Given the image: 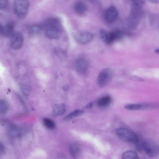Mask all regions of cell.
Listing matches in <instances>:
<instances>
[{"instance_id": "1", "label": "cell", "mask_w": 159, "mask_h": 159, "mask_svg": "<svg viewBox=\"0 0 159 159\" xmlns=\"http://www.w3.org/2000/svg\"><path fill=\"white\" fill-rule=\"evenodd\" d=\"M45 32L49 38L58 39L61 35V29L59 20L56 17L50 18L45 23Z\"/></svg>"}, {"instance_id": "2", "label": "cell", "mask_w": 159, "mask_h": 159, "mask_svg": "<svg viewBox=\"0 0 159 159\" xmlns=\"http://www.w3.org/2000/svg\"><path fill=\"white\" fill-rule=\"evenodd\" d=\"M116 133L117 136L122 140L132 143L136 144L139 139L138 135L132 131L125 128L117 129Z\"/></svg>"}, {"instance_id": "3", "label": "cell", "mask_w": 159, "mask_h": 159, "mask_svg": "<svg viewBox=\"0 0 159 159\" xmlns=\"http://www.w3.org/2000/svg\"><path fill=\"white\" fill-rule=\"evenodd\" d=\"M142 148L143 150L150 157H156L159 154V145L152 139H146L142 140Z\"/></svg>"}, {"instance_id": "4", "label": "cell", "mask_w": 159, "mask_h": 159, "mask_svg": "<svg viewBox=\"0 0 159 159\" xmlns=\"http://www.w3.org/2000/svg\"><path fill=\"white\" fill-rule=\"evenodd\" d=\"M113 77V72L111 69L105 68L102 70L97 78V84L99 87H104L110 83Z\"/></svg>"}, {"instance_id": "5", "label": "cell", "mask_w": 159, "mask_h": 159, "mask_svg": "<svg viewBox=\"0 0 159 159\" xmlns=\"http://www.w3.org/2000/svg\"><path fill=\"white\" fill-rule=\"evenodd\" d=\"M73 36L75 41L81 44H85L90 42L93 36L90 32L86 31H78L74 32Z\"/></svg>"}, {"instance_id": "6", "label": "cell", "mask_w": 159, "mask_h": 159, "mask_svg": "<svg viewBox=\"0 0 159 159\" xmlns=\"http://www.w3.org/2000/svg\"><path fill=\"white\" fill-rule=\"evenodd\" d=\"M29 5L28 0H15L13 4L14 11L18 15H23L27 12Z\"/></svg>"}, {"instance_id": "7", "label": "cell", "mask_w": 159, "mask_h": 159, "mask_svg": "<svg viewBox=\"0 0 159 159\" xmlns=\"http://www.w3.org/2000/svg\"><path fill=\"white\" fill-rule=\"evenodd\" d=\"M158 107L157 104L154 103H144L129 104L125 105L124 108L130 110L139 111L152 109Z\"/></svg>"}, {"instance_id": "8", "label": "cell", "mask_w": 159, "mask_h": 159, "mask_svg": "<svg viewBox=\"0 0 159 159\" xmlns=\"http://www.w3.org/2000/svg\"><path fill=\"white\" fill-rule=\"evenodd\" d=\"M89 67L88 61L84 57L78 58L75 63V70L78 73L80 74H85L88 70Z\"/></svg>"}, {"instance_id": "9", "label": "cell", "mask_w": 159, "mask_h": 159, "mask_svg": "<svg viewBox=\"0 0 159 159\" xmlns=\"http://www.w3.org/2000/svg\"><path fill=\"white\" fill-rule=\"evenodd\" d=\"M11 45L14 49H18L22 46L24 40L23 34L19 32L14 33L11 35Z\"/></svg>"}, {"instance_id": "10", "label": "cell", "mask_w": 159, "mask_h": 159, "mask_svg": "<svg viewBox=\"0 0 159 159\" xmlns=\"http://www.w3.org/2000/svg\"><path fill=\"white\" fill-rule=\"evenodd\" d=\"M123 35V32L120 30H115L107 32L104 41L107 44H110L115 40L121 38Z\"/></svg>"}, {"instance_id": "11", "label": "cell", "mask_w": 159, "mask_h": 159, "mask_svg": "<svg viewBox=\"0 0 159 159\" xmlns=\"http://www.w3.org/2000/svg\"><path fill=\"white\" fill-rule=\"evenodd\" d=\"M118 16V13L117 10L113 7H109L105 12V19L108 23L114 22L117 19Z\"/></svg>"}, {"instance_id": "12", "label": "cell", "mask_w": 159, "mask_h": 159, "mask_svg": "<svg viewBox=\"0 0 159 159\" xmlns=\"http://www.w3.org/2000/svg\"><path fill=\"white\" fill-rule=\"evenodd\" d=\"M74 10L78 15L81 16L84 15L88 11V7L86 4L82 2H76L74 5Z\"/></svg>"}, {"instance_id": "13", "label": "cell", "mask_w": 159, "mask_h": 159, "mask_svg": "<svg viewBox=\"0 0 159 159\" xmlns=\"http://www.w3.org/2000/svg\"><path fill=\"white\" fill-rule=\"evenodd\" d=\"M13 29V23H9L3 26H0V33L4 36H8L12 34Z\"/></svg>"}, {"instance_id": "14", "label": "cell", "mask_w": 159, "mask_h": 159, "mask_svg": "<svg viewBox=\"0 0 159 159\" xmlns=\"http://www.w3.org/2000/svg\"><path fill=\"white\" fill-rule=\"evenodd\" d=\"M70 152L71 156L74 158H77L81 153V149L80 147L75 144H72L69 147Z\"/></svg>"}, {"instance_id": "15", "label": "cell", "mask_w": 159, "mask_h": 159, "mask_svg": "<svg viewBox=\"0 0 159 159\" xmlns=\"http://www.w3.org/2000/svg\"><path fill=\"white\" fill-rule=\"evenodd\" d=\"M53 111L56 115H62L65 112V106L64 104L61 103L56 104L53 106Z\"/></svg>"}, {"instance_id": "16", "label": "cell", "mask_w": 159, "mask_h": 159, "mask_svg": "<svg viewBox=\"0 0 159 159\" xmlns=\"http://www.w3.org/2000/svg\"><path fill=\"white\" fill-rule=\"evenodd\" d=\"M122 158L123 159H139V157L135 152L132 150H128L123 153Z\"/></svg>"}, {"instance_id": "17", "label": "cell", "mask_w": 159, "mask_h": 159, "mask_svg": "<svg viewBox=\"0 0 159 159\" xmlns=\"http://www.w3.org/2000/svg\"><path fill=\"white\" fill-rule=\"evenodd\" d=\"M84 113V111L80 110H76L70 113L65 117L66 120H69L75 117L80 116Z\"/></svg>"}, {"instance_id": "18", "label": "cell", "mask_w": 159, "mask_h": 159, "mask_svg": "<svg viewBox=\"0 0 159 159\" xmlns=\"http://www.w3.org/2000/svg\"><path fill=\"white\" fill-rule=\"evenodd\" d=\"M9 110V105L7 102L4 99L0 101V113L1 114H6Z\"/></svg>"}, {"instance_id": "19", "label": "cell", "mask_w": 159, "mask_h": 159, "mask_svg": "<svg viewBox=\"0 0 159 159\" xmlns=\"http://www.w3.org/2000/svg\"><path fill=\"white\" fill-rule=\"evenodd\" d=\"M111 98L109 96L104 97L98 101V105L101 107H105L108 106L110 103Z\"/></svg>"}, {"instance_id": "20", "label": "cell", "mask_w": 159, "mask_h": 159, "mask_svg": "<svg viewBox=\"0 0 159 159\" xmlns=\"http://www.w3.org/2000/svg\"><path fill=\"white\" fill-rule=\"evenodd\" d=\"M21 131L17 127H12L9 130V134L13 137H18L21 134Z\"/></svg>"}, {"instance_id": "21", "label": "cell", "mask_w": 159, "mask_h": 159, "mask_svg": "<svg viewBox=\"0 0 159 159\" xmlns=\"http://www.w3.org/2000/svg\"><path fill=\"white\" fill-rule=\"evenodd\" d=\"M43 123L44 126L48 129H52L55 126L54 122L50 119L45 118L43 120Z\"/></svg>"}, {"instance_id": "22", "label": "cell", "mask_w": 159, "mask_h": 159, "mask_svg": "<svg viewBox=\"0 0 159 159\" xmlns=\"http://www.w3.org/2000/svg\"><path fill=\"white\" fill-rule=\"evenodd\" d=\"M21 90L25 95H28L30 93L31 87L30 85L27 84H22L20 86Z\"/></svg>"}, {"instance_id": "23", "label": "cell", "mask_w": 159, "mask_h": 159, "mask_svg": "<svg viewBox=\"0 0 159 159\" xmlns=\"http://www.w3.org/2000/svg\"><path fill=\"white\" fill-rule=\"evenodd\" d=\"M41 30V27L38 25H33L30 28V31L34 34L39 33L40 32Z\"/></svg>"}, {"instance_id": "24", "label": "cell", "mask_w": 159, "mask_h": 159, "mask_svg": "<svg viewBox=\"0 0 159 159\" xmlns=\"http://www.w3.org/2000/svg\"><path fill=\"white\" fill-rule=\"evenodd\" d=\"M8 3L7 0H0V7L3 9L6 7Z\"/></svg>"}, {"instance_id": "25", "label": "cell", "mask_w": 159, "mask_h": 159, "mask_svg": "<svg viewBox=\"0 0 159 159\" xmlns=\"http://www.w3.org/2000/svg\"><path fill=\"white\" fill-rule=\"evenodd\" d=\"M129 78H130L131 80L135 81H144V80L142 78L134 75L130 76Z\"/></svg>"}, {"instance_id": "26", "label": "cell", "mask_w": 159, "mask_h": 159, "mask_svg": "<svg viewBox=\"0 0 159 159\" xmlns=\"http://www.w3.org/2000/svg\"><path fill=\"white\" fill-rule=\"evenodd\" d=\"M5 151L4 146L1 143H0V153L1 155L4 154Z\"/></svg>"}, {"instance_id": "27", "label": "cell", "mask_w": 159, "mask_h": 159, "mask_svg": "<svg viewBox=\"0 0 159 159\" xmlns=\"http://www.w3.org/2000/svg\"><path fill=\"white\" fill-rule=\"evenodd\" d=\"M150 2L154 4H156L159 3V0H148Z\"/></svg>"}, {"instance_id": "28", "label": "cell", "mask_w": 159, "mask_h": 159, "mask_svg": "<svg viewBox=\"0 0 159 159\" xmlns=\"http://www.w3.org/2000/svg\"><path fill=\"white\" fill-rule=\"evenodd\" d=\"M93 103L92 102H90L88 104H87L85 108H90L92 107L93 106Z\"/></svg>"}, {"instance_id": "29", "label": "cell", "mask_w": 159, "mask_h": 159, "mask_svg": "<svg viewBox=\"0 0 159 159\" xmlns=\"http://www.w3.org/2000/svg\"><path fill=\"white\" fill-rule=\"evenodd\" d=\"M155 52L156 53L159 54V48L156 49L155 50Z\"/></svg>"}]
</instances>
